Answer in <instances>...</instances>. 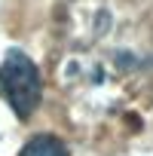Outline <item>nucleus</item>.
Instances as JSON below:
<instances>
[{
  "label": "nucleus",
  "mask_w": 153,
  "mask_h": 156,
  "mask_svg": "<svg viewBox=\"0 0 153 156\" xmlns=\"http://www.w3.org/2000/svg\"><path fill=\"white\" fill-rule=\"evenodd\" d=\"M0 98L12 107L19 119H31L34 110L40 107V98H43L40 70L19 49H9L0 64Z\"/></svg>",
  "instance_id": "1"
},
{
  "label": "nucleus",
  "mask_w": 153,
  "mask_h": 156,
  "mask_svg": "<svg viewBox=\"0 0 153 156\" xmlns=\"http://www.w3.org/2000/svg\"><path fill=\"white\" fill-rule=\"evenodd\" d=\"M19 156H70V150L55 135H37L19 150Z\"/></svg>",
  "instance_id": "2"
}]
</instances>
